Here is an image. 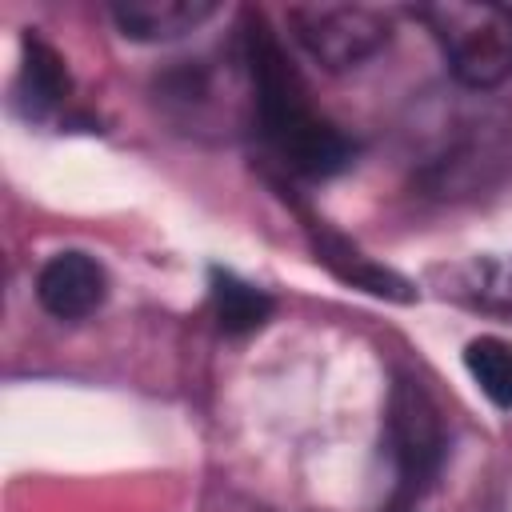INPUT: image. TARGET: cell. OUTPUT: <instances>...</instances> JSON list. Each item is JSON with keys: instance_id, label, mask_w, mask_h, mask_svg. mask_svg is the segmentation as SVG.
<instances>
[{"instance_id": "cell-8", "label": "cell", "mask_w": 512, "mask_h": 512, "mask_svg": "<svg viewBox=\"0 0 512 512\" xmlns=\"http://www.w3.org/2000/svg\"><path fill=\"white\" fill-rule=\"evenodd\" d=\"M68 92H72V80L60 52L48 48L40 36H24V64L16 80V104L24 108V116L28 120L52 116L68 100Z\"/></svg>"}, {"instance_id": "cell-11", "label": "cell", "mask_w": 512, "mask_h": 512, "mask_svg": "<svg viewBox=\"0 0 512 512\" xmlns=\"http://www.w3.org/2000/svg\"><path fill=\"white\" fill-rule=\"evenodd\" d=\"M464 368L472 384L500 408L512 412V344L500 336H476L464 348Z\"/></svg>"}, {"instance_id": "cell-9", "label": "cell", "mask_w": 512, "mask_h": 512, "mask_svg": "<svg viewBox=\"0 0 512 512\" xmlns=\"http://www.w3.org/2000/svg\"><path fill=\"white\" fill-rule=\"evenodd\" d=\"M308 228H312L316 256H320L344 284L364 288V292H372V296H388V300H412V296H416V292L408 288V280H400V276L388 272L384 264L368 260V256L356 252L348 240H340V236H332L328 228H316V224H308Z\"/></svg>"}, {"instance_id": "cell-2", "label": "cell", "mask_w": 512, "mask_h": 512, "mask_svg": "<svg viewBox=\"0 0 512 512\" xmlns=\"http://www.w3.org/2000/svg\"><path fill=\"white\" fill-rule=\"evenodd\" d=\"M416 20L440 44L460 88L492 92L512 76V8L484 0H440L420 4Z\"/></svg>"}, {"instance_id": "cell-1", "label": "cell", "mask_w": 512, "mask_h": 512, "mask_svg": "<svg viewBox=\"0 0 512 512\" xmlns=\"http://www.w3.org/2000/svg\"><path fill=\"white\" fill-rule=\"evenodd\" d=\"M244 72L252 88V112L264 144L272 156L296 172V176H332L348 168L352 160V140L328 124L304 92L300 72L284 56L276 32L264 24L260 12L244 16Z\"/></svg>"}, {"instance_id": "cell-3", "label": "cell", "mask_w": 512, "mask_h": 512, "mask_svg": "<svg viewBox=\"0 0 512 512\" xmlns=\"http://www.w3.org/2000/svg\"><path fill=\"white\" fill-rule=\"evenodd\" d=\"M288 28L296 44L328 72H344L372 60L392 36L388 12L372 4H292Z\"/></svg>"}, {"instance_id": "cell-5", "label": "cell", "mask_w": 512, "mask_h": 512, "mask_svg": "<svg viewBox=\"0 0 512 512\" xmlns=\"http://www.w3.org/2000/svg\"><path fill=\"white\" fill-rule=\"evenodd\" d=\"M512 160V120L504 112H468L460 116L452 140L424 164L420 180L436 196L476 192Z\"/></svg>"}, {"instance_id": "cell-10", "label": "cell", "mask_w": 512, "mask_h": 512, "mask_svg": "<svg viewBox=\"0 0 512 512\" xmlns=\"http://www.w3.org/2000/svg\"><path fill=\"white\" fill-rule=\"evenodd\" d=\"M212 312H216V324L232 336L256 332L272 316V296L224 268H212Z\"/></svg>"}, {"instance_id": "cell-6", "label": "cell", "mask_w": 512, "mask_h": 512, "mask_svg": "<svg viewBox=\"0 0 512 512\" xmlns=\"http://www.w3.org/2000/svg\"><path fill=\"white\" fill-rule=\"evenodd\" d=\"M108 296V272L88 252H56L36 276V300L56 320H88Z\"/></svg>"}, {"instance_id": "cell-4", "label": "cell", "mask_w": 512, "mask_h": 512, "mask_svg": "<svg viewBox=\"0 0 512 512\" xmlns=\"http://www.w3.org/2000/svg\"><path fill=\"white\" fill-rule=\"evenodd\" d=\"M444 416L420 380H396L388 400V456L396 468V492L420 496L444 464Z\"/></svg>"}, {"instance_id": "cell-7", "label": "cell", "mask_w": 512, "mask_h": 512, "mask_svg": "<svg viewBox=\"0 0 512 512\" xmlns=\"http://www.w3.org/2000/svg\"><path fill=\"white\" fill-rule=\"evenodd\" d=\"M112 24L120 28L124 40L136 44H172L200 24L216 16L212 0H120L108 8Z\"/></svg>"}, {"instance_id": "cell-12", "label": "cell", "mask_w": 512, "mask_h": 512, "mask_svg": "<svg viewBox=\"0 0 512 512\" xmlns=\"http://www.w3.org/2000/svg\"><path fill=\"white\" fill-rule=\"evenodd\" d=\"M468 288H472V300H480L484 308H504V312H512V256L476 264Z\"/></svg>"}]
</instances>
